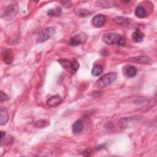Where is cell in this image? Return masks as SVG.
Returning <instances> with one entry per match:
<instances>
[{
	"mask_svg": "<svg viewBox=\"0 0 157 157\" xmlns=\"http://www.w3.org/2000/svg\"><path fill=\"white\" fill-rule=\"evenodd\" d=\"M103 42L107 45H123L124 44V38L117 33H109L104 34L102 37Z\"/></svg>",
	"mask_w": 157,
	"mask_h": 157,
	"instance_id": "cell-1",
	"label": "cell"
},
{
	"mask_svg": "<svg viewBox=\"0 0 157 157\" xmlns=\"http://www.w3.org/2000/svg\"><path fill=\"white\" fill-rule=\"evenodd\" d=\"M117 78V74L115 72L107 73L100 77L96 82V86L98 88H102L110 85Z\"/></svg>",
	"mask_w": 157,
	"mask_h": 157,
	"instance_id": "cell-2",
	"label": "cell"
},
{
	"mask_svg": "<svg viewBox=\"0 0 157 157\" xmlns=\"http://www.w3.org/2000/svg\"><path fill=\"white\" fill-rule=\"evenodd\" d=\"M18 11V6L17 3H13L8 5L4 10L2 18L6 21H9L13 18L17 14Z\"/></svg>",
	"mask_w": 157,
	"mask_h": 157,
	"instance_id": "cell-3",
	"label": "cell"
},
{
	"mask_svg": "<svg viewBox=\"0 0 157 157\" xmlns=\"http://www.w3.org/2000/svg\"><path fill=\"white\" fill-rule=\"evenodd\" d=\"M140 118L137 116L121 118L118 124L121 128H128L133 126L137 123L139 122Z\"/></svg>",
	"mask_w": 157,
	"mask_h": 157,
	"instance_id": "cell-4",
	"label": "cell"
},
{
	"mask_svg": "<svg viewBox=\"0 0 157 157\" xmlns=\"http://www.w3.org/2000/svg\"><path fill=\"white\" fill-rule=\"evenodd\" d=\"M55 33V29L53 27H47L43 29L39 34L37 41L38 43L44 42L50 39Z\"/></svg>",
	"mask_w": 157,
	"mask_h": 157,
	"instance_id": "cell-5",
	"label": "cell"
},
{
	"mask_svg": "<svg viewBox=\"0 0 157 157\" xmlns=\"http://www.w3.org/2000/svg\"><path fill=\"white\" fill-rule=\"evenodd\" d=\"M86 39V36L84 33L77 34L70 39L69 44L72 46H77L83 42Z\"/></svg>",
	"mask_w": 157,
	"mask_h": 157,
	"instance_id": "cell-6",
	"label": "cell"
},
{
	"mask_svg": "<svg viewBox=\"0 0 157 157\" xmlns=\"http://www.w3.org/2000/svg\"><path fill=\"white\" fill-rule=\"evenodd\" d=\"M2 57L3 61L7 64H10L13 61L12 52L10 49L9 48L3 50L2 52Z\"/></svg>",
	"mask_w": 157,
	"mask_h": 157,
	"instance_id": "cell-7",
	"label": "cell"
},
{
	"mask_svg": "<svg viewBox=\"0 0 157 157\" xmlns=\"http://www.w3.org/2000/svg\"><path fill=\"white\" fill-rule=\"evenodd\" d=\"M124 75L127 78H132L136 75L137 69L133 66H126L123 69Z\"/></svg>",
	"mask_w": 157,
	"mask_h": 157,
	"instance_id": "cell-8",
	"label": "cell"
},
{
	"mask_svg": "<svg viewBox=\"0 0 157 157\" xmlns=\"http://www.w3.org/2000/svg\"><path fill=\"white\" fill-rule=\"evenodd\" d=\"M129 61L134 62V63H137L139 64H150L151 61L150 58L147 56H133L131 58H129Z\"/></svg>",
	"mask_w": 157,
	"mask_h": 157,
	"instance_id": "cell-9",
	"label": "cell"
},
{
	"mask_svg": "<svg viewBox=\"0 0 157 157\" xmlns=\"http://www.w3.org/2000/svg\"><path fill=\"white\" fill-rule=\"evenodd\" d=\"M93 24L96 28H100L102 26L105 21V16L102 14H98L96 15L93 18Z\"/></svg>",
	"mask_w": 157,
	"mask_h": 157,
	"instance_id": "cell-10",
	"label": "cell"
},
{
	"mask_svg": "<svg viewBox=\"0 0 157 157\" xmlns=\"http://www.w3.org/2000/svg\"><path fill=\"white\" fill-rule=\"evenodd\" d=\"M62 102L61 98L58 95L50 97L47 101V104L51 107H55L59 105Z\"/></svg>",
	"mask_w": 157,
	"mask_h": 157,
	"instance_id": "cell-11",
	"label": "cell"
},
{
	"mask_svg": "<svg viewBox=\"0 0 157 157\" xmlns=\"http://www.w3.org/2000/svg\"><path fill=\"white\" fill-rule=\"evenodd\" d=\"M9 120V113L6 108L1 107L0 110V124L5 125Z\"/></svg>",
	"mask_w": 157,
	"mask_h": 157,
	"instance_id": "cell-12",
	"label": "cell"
},
{
	"mask_svg": "<svg viewBox=\"0 0 157 157\" xmlns=\"http://www.w3.org/2000/svg\"><path fill=\"white\" fill-rule=\"evenodd\" d=\"M83 129V121L81 120H76L73 125L72 131L74 134H78Z\"/></svg>",
	"mask_w": 157,
	"mask_h": 157,
	"instance_id": "cell-13",
	"label": "cell"
},
{
	"mask_svg": "<svg viewBox=\"0 0 157 157\" xmlns=\"http://www.w3.org/2000/svg\"><path fill=\"white\" fill-rule=\"evenodd\" d=\"M145 35L143 33H142L139 29H136L132 34V39L135 42H140L142 41Z\"/></svg>",
	"mask_w": 157,
	"mask_h": 157,
	"instance_id": "cell-14",
	"label": "cell"
},
{
	"mask_svg": "<svg viewBox=\"0 0 157 157\" xmlns=\"http://www.w3.org/2000/svg\"><path fill=\"white\" fill-rule=\"evenodd\" d=\"M61 66L66 71L71 72V61L66 58H61L58 60Z\"/></svg>",
	"mask_w": 157,
	"mask_h": 157,
	"instance_id": "cell-15",
	"label": "cell"
},
{
	"mask_svg": "<svg viewBox=\"0 0 157 157\" xmlns=\"http://www.w3.org/2000/svg\"><path fill=\"white\" fill-rule=\"evenodd\" d=\"M113 21L118 25L121 26H128L129 25V20L125 17H117L113 19Z\"/></svg>",
	"mask_w": 157,
	"mask_h": 157,
	"instance_id": "cell-16",
	"label": "cell"
},
{
	"mask_svg": "<svg viewBox=\"0 0 157 157\" xmlns=\"http://www.w3.org/2000/svg\"><path fill=\"white\" fill-rule=\"evenodd\" d=\"M135 15L136 17L140 18H144L146 15V11L144 9V7H141V6H138L136 10H135V12H134Z\"/></svg>",
	"mask_w": 157,
	"mask_h": 157,
	"instance_id": "cell-17",
	"label": "cell"
},
{
	"mask_svg": "<svg viewBox=\"0 0 157 157\" xmlns=\"http://www.w3.org/2000/svg\"><path fill=\"white\" fill-rule=\"evenodd\" d=\"M103 71V67L101 65H95L91 71V74L94 76H98L102 74Z\"/></svg>",
	"mask_w": 157,
	"mask_h": 157,
	"instance_id": "cell-18",
	"label": "cell"
},
{
	"mask_svg": "<svg viewBox=\"0 0 157 157\" xmlns=\"http://www.w3.org/2000/svg\"><path fill=\"white\" fill-rule=\"evenodd\" d=\"M79 63L75 59H72L71 60V73H75L79 68Z\"/></svg>",
	"mask_w": 157,
	"mask_h": 157,
	"instance_id": "cell-19",
	"label": "cell"
},
{
	"mask_svg": "<svg viewBox=\"0 0 157 157\" xmlns=\"http://www.w3.org/2000/svg\"><path fill=\"white\" fill-rule=\"evenodd\" d=\"M61 12V9L60 7H56L55 9H50L47 12V14L49 16H58Z\"/></svg>",
	"mask_w": 157,
	"mask_h": 157,
	"instance_id": "cell-20",
	"label": "cell"
},
{
	"mask_svg": "<svg viewBox=\"0 0 157 157\" xmlns=\"http://www.w3.org/2000/svg\"><path fill=\"white\" fill-rule=\"evenodd\" d=\"M76 14L80 17H86L89 15L90 12L86 9H78L76 12Z\"/></svg>",
	"mask_w": 157,
	"mask_h": 157,
	"instance_id": "cell-21",
	"label": "cell"
},
{
	"mask_svg": "<svg viewBox=\"0 0 157 157\" xmlns=\"http://www.w3.org/2000/svg\"><path fill=\"white\" fill-rule=\"evenodd\" d=\"M1 96H0V100L1 102H3V101H6L7 100H9V97L8 96L4 93L3 91H1Z\"/></svg>",
	"mask_w": 157,
	"mask_h": 157,
	"instance_id": "cell-22",
	"label": "cell"
},
{
	"mask_svg": "<svg viewBox=\"0 0 157 157\" xmlns=\"http://www.w3.org/2000/svg\"><path fill=\"white\" fill-rule=\"evenodd\" d=\"M5 137V132L3 131H1V140L2 141L3 138Z\"/></svg>",
	"mask_w": 157,
	"mask_h": 157,
	"instance_id": "cell-23",
	"label": "cell"
}]
</instances>
